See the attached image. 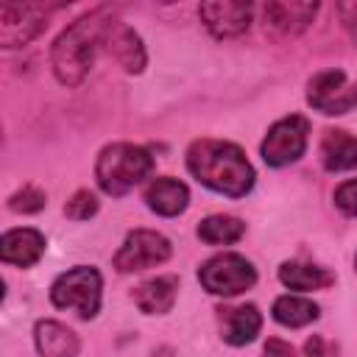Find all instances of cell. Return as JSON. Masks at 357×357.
Returning a JSON list of instances; mask_svg holds the SVG:
<instances>
[{"label":"cell","mask_w":357,"mask_h":357,"mask_svg":"<svg viewBox=\"0 0 357 357\" xmlns=\"http://www.w3.org/2000/svg\"><path fill=\"white\" fill-rule=\"evenodd\" d=\"M307 134H310V123L301 114H290V117L276 120L259 145L265 165L284 167V165L298 162L307 151Z\"/></svg>","instance_id":"6"},{"label":"cell","mask_w":357,"mask_h":357,"mask_svg":"<svg viewBox=\"0 0 357 357\" xmlns=\"http://www.w3.org/2000/svg\"><path fill=\"white\" fill-rule=\"evenodd\" d=\"M337 14H340L346 31L351 33V39H357V3H340L337 6Z\"/></svg>","instance_id":"26"},{"label":"cell","mask_w":357,"mask_h":357,"mask_svg":"<svg viewBox=\"0 0 357 357\" xmlns=\"http://www.w3.org/2000/svg\"><path fill=\"white\" fill-rule=\"evenodd\" d=\"M45 234L36 229H11L0 240V257L6 265L31 268L45 254Z\"/></svg>","instance_id":"13"},{"label":"cell","mask_w":357,"mask_h":357,"mask_svg":"<svg viewBox=\"0 0 357 357\" xmlns=\"http://www.w3.org/2000/svg\"><path fill=\"white\" fill-rule=\"evenodd\" d=\"M153 170V156L131 142H114L106 145L95 162V178L106 195H126L139 181H145Z\"/></svg>","instance_id":"3"},{"label":"cell","mask_w":357,"mask_h":357,"mask_svg":"<svg viewBox=\"0 0 357 357\" xmlns=\"http://www.w3.org/2000/svg\"><path fill=\"white\" fill-rule=\"evenodd\" d=\"M245 234V223L231 215H209L198 223V237L209 245H229Z\"/></svg>","instance_id":"21"},{"label":"cell","mask_w":357,"mask_h":357,"mask_svg":"<svg viewBox=\"0 0 357 357\" xmlns=\"http://www.w3.org/2000/svg\"><path fill=\"white\" fill-rule=\"evenodd\" d=\"M198 282L212 296H237L257 282V268L240 254H218L198 268Z\"/></svg>","instance_id":"5"},{"label":"cell","mask_w":357,"mask_h":357,"mask_svg":"<svg viewBox=\"0 0 357 357\" xmlns=\"http://www.w3.org/2000/svg\"><path fill=\"white\" fill-rule=\"evenodd\" d=\"M304 357H332V351L326 349L324 337H310L307 346H304Z\"/></svg>","instance_id":"27"},{"label":"cell","mask_w":357,"mask_h":357,"mask_svg":"<svg viewBox=\"0 0 357 357\" xmlns=\"http://www.w3.org/2000/svg\"><path fill=\"white\" fill-rule=\"evenodd\" d=\"M354 265H357V259H354Z\"/></svg>","instance_id":"28"},{"label":"cell","mask_w":357,"mask_h":357,"mask_svg":"<svg viewBox=\"0 0 357 357\" xmlns=\"http://www.w3.org/2000/svg\"><path fill=\"white\" fill-rule=\"evenodd\" d=\"M279 282L290 290H321L335 282V276L326 268L307 265V262H282L279 265Z\"/></svg>","instance_id":"19"},{"label":"cell","mask_w":357,"mask_h":357,"mask_svg":"<svg viewBox=\"0 0 357 357\" xmlns=\"http://www.w3.org/2000/svg\"><path fill=\"white\" fill-rule=\"evenodd\" d=\"M262 357H298V351L293 346H287L284 340H279V337H268Z\"/></svg>","instance_id":"25"},{"label":"cell","mask_w":357,"mask_h":357,"mask_svg":"<svg viewBox=\"0 0 357 357\" xmlns=\"http://www.w3.org/2000/svg\"><path fill=\"white\" fill-rule=\"evenodd\" d=\"M53 14V6L42 3H0V45L22 47L33 42Z\"/></svg>","instance_id":"7"},{"label":"cell","mask_w":357,"mask_h":357,"mask_svg":"<svg viewBox=\"0 0 357 357\" xmlns=\"http://www.w3.org/2000/svg\"><path fill=\"white\" fill-rule=\"evenodd\" d=\"M45 192L39 190V187H33V184H28V187H22V190H17L11 198H8V209L11 212H22V215H33V212H39L42 206H45Z\"/></svg>","instance_id":"22"},{"label":"cell","mask_w":357,"mask_h":357,"mask_svg":"<svg viewBox=\"0 0 357 357\" xmlns=\"http://www.w3.org/2000/svg\"><path fill=\"white\" fill-rule=\"evenodd\" d=\"M98 212V198L89 190H78L67 204H64V215L70 220H89Z\"/></svg>","instance_id":"23"},{"label":"cell","mask_w":357,"mask_h":357,"mask_svg":"<svg viewBox=\"0 0 357 357\" xmlns=\"http://www.w3.org/2000/svg\"><path fill=\"white\" fill-rule=\"evenodd\" d=\"M198 14L215 39H231L248 31L254 6L240 0H215V3H201Z\"/></svg>","instance_id":"11"},{"label":"cell","mask_w":357,"mask_h":357,"mask_svg":"<svg viewBox=\"0 0 357 357\" xmlns=\"http://www.w3.org/2000/svg\"><path fill=\"white\" fill-rule=\"evenodd\" d=\"M218 312H220V335L229 346H245L262 329V315L254 304L226 307V310H218Z\"/></svg>","instance_id":"15"},{"label":"cell","mask_w":357,"mask_h":357,"mask_svg":"<svg viewBox=\"0 0 357 357\" xmlns=\"http://www.w3.org/2000/svg\"><path fill=\"white\" fill-rule=\"evenodd\" d=\"M103 45H106L109 56H112L126 73H142V70H145L148 56H145V47H142L139 33H137L134 28H128V25H123V22L114 20V22L109 25V31H106Z\"/></svg>","instance_id":"12"},{"label":"cell","mask_w":357,"mask_h":357,"mask_svg":"<svg viewBox=\"0 0 357 357\" xmlns=\"http://www.w3.org/2000/svg\"><path fill=\"white\" fill-rule=\"evenodd\" d=\"M145 204L151 212L162 215V218H176L187 209L190 204V190L184 181L178 178H170V176H162V178H153L148 187H145Z\"/></svg>","instance_id":"14"},{"label":"cell","mask_w":357,"mask_h":357,"mask_svg":"<svg viewBox=\"0 0 357 357\" xmlns=\"http://www.w3.org/2000/svg\"><path fill=\"white\" fill-rule=\"evenodd\" d=\"M33 343H36V351L39 357H78V335L59 324V321H50V318H42L36 321L33 326Z\"/></svg>","instance_id":"16"},{"label":"cell","mask_w":357,"mask_h":357,"mask_svg":"<svg viewBox=\"0 0 357 357\" xmlns=\"http://www.w3.org/2000/svg\"><path fill=\"white\" fill-rule=\"evenodd\" d=\"M112 22H114V14L100 6V8L81 14L59 33L50 50V64H53L56 78L64 86H78L86 78V73L95 64L98 45H103Z\"/></svg>","instance_id":"1"},{"label":"cell","mask_w":357,"mask_h":357,"mask_svg":"<svg viewBox=\"0 0 357 357\" xmlns=\"http://www.w3.org/2000/svg\"><path fill=\"white\" fill-rule=\"evenodd\" d=\"M167 257H170V240L165 234L151 229H134L128 231L120 251L114 254V268L120 273H134V271L162 265Z\"/></svg>","instance_id":"8"},{"label":"cell","mask_w":357,"mask_h":357,"mask_svg":"<svg viewBox=\"0 0 357 357\" xmlns=\"http://www.w3.org/2000/svg\"><path fill=\"white\" fill-rule=\"evenodd\" d=\"M335 206H337L343 215L357 218V178L343 181V184L335 190Z\"/></svg>","instance_id":"24"},{"label":"cell","mask_w":357,"mask_h":357,"mask_svg":"<svg viewBox=\"0 0 357 357\" xmlns=\"http://www.w3.org/2000/svg\"><path fill=\"white\" fill-rule=\"evenodd\" d=\"M187 167L204 187L229 198H243L257 178L243 148L223 139H195L187 151Z\"/></svg>","instance_id":"2"},{"label":"cell","mask_w":357,"mask_h":357,"mask_svg":"<svg viewBox=\"0 0 357 357\" xmlns=\"http://www.w3.org/2000/svg\"><path fill=\"white\" fill-rule=\"evenodd\" d=\"M176 293H178V276L167 273V276H153V279L137 284L131 298L145 315H165V312H170Z\"/></svg>","instance_id":"17"},{"label":"cell","mask_w":357,"mask_h":357,"mask_svg":"<svg viewBox=\"0 0 357 357\" xmlns=\"http://www.w3.org/2000/svg\"><path fill=\"white\" fill-rule=\"evenodd\" d=\"M318 14V3H296V0H273L262 6V22L265 33L287 39L298 36L310 28V22Z\"/></svg>","instance_id":"10"},{"label":"cell","mask_w":357,"mask_h":357,"mask_svg":"<svg viewBox=\"0 0 357 357\" xmlns=\"http://www.w3.org/2000/svg\"><path fill=\"white\" fill-rule=\"evenodd\" d=\"M273 321L282 324V326H290V329H298V326H307L312 321H318L321 310L315 301L304 298V296H279L273 301Z\"/></svg>","instance_id":"20"},{"label":"cell","mask_w":357,"mask_h":357,"mask_svg":"<svg viewBox=\"0 0 357 357\" xmlns=\"http://www.w3.org/2000/svg\"><path fill=\"white\" fill-rule=\"evenodd\" d=\"M307 103L321 114H346L357 106V84L343 70H324L307 84Z\"/></svg>","instance_id":"9"},{"label":"cell","mask_w":357,"mask_h":357,"mask_svg":"<svg viewBox=\"0 0 357 357\" xmlns=\"http://www.w3.org/2000/svg\"><path fill=\"white\" fill-rule=\"evenodd\" d=\"M321 162L329 173L351 170L357 167V137H351L343 128H329L324 131L321 139Z\"/></svg>","instance_id":"18"},{"label":"cell","mask_w":357,"mask_h":357,"mask_svg":"<svg viewBox=\"0 0 357 357\" xmlns=\"http://www.w3.org/2000/svg\"><path fill=\"white\" fill-rule=\"evenodd\" d=\"M100 290H103V279L95 268L89 265H75L70 271H64L53 287H50V301L59 310H75L84 321L95 318L100 310Z\"/></svg>","instance_id":"4"}]
</instances>
